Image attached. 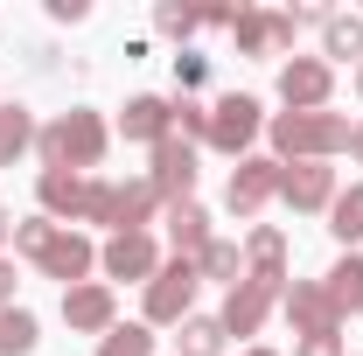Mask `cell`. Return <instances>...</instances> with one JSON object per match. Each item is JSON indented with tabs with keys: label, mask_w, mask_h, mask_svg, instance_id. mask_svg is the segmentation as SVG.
I'll use <instances>...</instances> for the list:
<instances>
[{
	"label": "cell",
	"mask_w": 363,
	"mask_h": 356,
	"mask_svg": "<svg viewBox=\"0 0 363 356\" xmlns=\"http://www.w3.org/2000/svg\"><path fill=\"white\" fill-rule=\"evenodd\" d=\"M49 14H56V21H84L91 7H84V0H49Z\"/></svg>",
	"instance_id": "1f68e13d"
},
{
	"label": "cell",
	"mask_w": 363,
	"mask_h": 356,
	"mask_svg": "<svg viewBox=\"0 0 363 356\" xmlns=\"http://www.w3.org/2000/svg\"><path fill=\"white\" fill-rule=\"evenodd\" d=\"M7 238H14V217H7V210H0V245H7Z\"/></svg>",
	"instance_id": "e575fe53"
},
{
	"label": "cell",
	"mask_w": 363,
	"mask_h": 356,
	"mask_svg": "<svg viewBox=\"0 0 363 356\" xmlns=\"http://www.w3.org/2000/svg\"><path fill=\"white\" fill-rule=\"evenodd\" d=\"M350 154H357V161H363V126H350Z\"/></svg>",
	"instance_id": "836d02e7"
},
{
	"label": "cell",
	"mask_w": 363,
	"mask_h": 356,
	"mask_svg": "<svg viewBox=\"0 0 363 356\" xmlns=\"http://www.w3.org/2000/svg\"><path fill=\"white\" fill-rule=\"evenodd\" d=\"M105 147H112V126L98 119V112H56L43 133H35V154H43V175H98V161H105Z\"/></svg>",
	"instance_id": "7a4b0ae2"
},
{
	"label": "cell",
	"mask_w": 363,
	"mask_h": 356,
	"mask_svg": "<svg viewBox=\"0 0 363 356\" xmlns=\"http://www.w3.org/2000/svg\"><path fill=\"white\" fill-rule=\"evenodd\" d=\"M196 287H203L196 259H161V272L147 279V328H182L196 314Z\"/></svg>",
	"instance_id": "5b68a950"
},
{
	"label": "cell",
	"mask_w": 363,
	"mask_h": 356,
	"mask_svg": "<svg viewBox=\"0 0 363 356\" xmlns=\"http://www.w3.org/2000/svg\"><path fill=\"white\" fill-rule=\"evenodd\" d=\"M196 272H203V279H230V287H238V279H245V252H238L230 238H210V245H203V259H196Z\"/></svg>",
	"instance_id": "4316f807"
},
{
	"label": "cell",
	"mask_w": 363,
	"mask_h": 356,
	"mask_svg": "<svg viewBox=\"0 0 363 356\" xmlns=\"http://www.w3.org/2000/svg\"><path fill=\"white\" fill-rule=\"evenodd\" d=\"M328 91H335V70L321 56H286L279 63V98L286 112H328Z\"/></svg>",
	"instance_id": "9c48e42d"
},
{
	"label": "cell",
	"mask_w": 363,
	"mask_h": 356,
	"mask_svg": "<svg viewBox=\"0 0 363 356\" xmlns=\"http://www.w3.org/2000/svg\"><path fill=\"white\" fill-rule=\"evenodd\" d=\"M272 196H279V161H272V154H245V161L230 168V182H224L230 217H259Z\"/></svg>",
	"instance_id": "ba28073f"
},
{
	"label": "cell",
	"mask_w": 363,
	"mask_h": 356,
	"mask_svg": "<svg viewBox=\"0 0 363 356\" xmlns=\"http://www.w3.org/2000/svg\"><path fill=\"white\" fill-rule=\"evenodd\" d=\"M224 321H217V314H189V321H182V335H175V356H224Z\"/></svg>",
	"instance_id": "cb8c5ba5"
},
{
	"label": "cell",
	"mask_w": 363,
	"mask_h": 356,
	"mask_svg": "<svg viewBox=\"0 0 363 356\" xmlns=\"http://www.w3.org/2000/svg\"><path fill=\"white\" fill-rule=\"evenodd\" d=\"M63 321H70L77 335H105V328L119 321V301H112V287H105V279L63 287Z\"/></svg>",
	"instance_id": "9a60e30c"
},
{
	"label": "cell",
	"mask_w": 363,
	"mask_h": 356,
	"mask_svg": "<svg viewBox=\"0 0 363 356\" xmlns=\"http://www.w3.org/2000/svg\"><path fill=\"white\" fill-rule=\"evenodd\" d=\"M119 133H126V140H147V147H161V140L175 133V98H154V91L126 98V112H119Z\"/></svg>",
	"instance_id": "2e32d148"
},
{
	"label": "cell",
	"mask_w": 363,
	"mask_h": 356,
	"mask_svg": "<svg viewBox=\"0 0 363 356\" xmlns=\"http://www.w3.org/2000/svg\"><path fill=\"white\" fill-rule=\"evenodd\" d=\"M357 98H363V63H357Z\"/></svg>",
	"instance_id": "d590c367"
},
{
	"label": "cell",
	"mask_w": 363,
	"mask_h": 356,
	"mask_svg": "<svg viewBox=\"0 0 363 356\" xmlns=\"http://www.w3.org/2000/svg\"><path fill=\"white\" fill-rule=\"evenodd\" d=\"M328 301H335V314H363V252H342L335 266H328Z\"/></svg>",
	"instance_id": "ffe728a7"
},
{
	"label": "cell",
	"mask_w": 363,
	"mask_h": 356,
	"mask_svg": "<svg viewBox=\"0 0 363 356\" xmlns=\"http://www.w3.org/2000/svg\"><path fill=\"white\" fill-rule=\"evenodd\" d=\"M279 308H286V321H294V335H335V328H342V314H335V301H328L321 279H286Z\"/></svg>",
	"instance_id": "30bf717a"
},
{
	"label": "cell",
	"mask_w": 363,
	"mask_h": 356,
	"mask_svg": "<svg viewBox=\"0 0 363 356\" xmlns=\"http://www.w3.org/2000/svg\"><path fill=\"white\" fill-rule=\"evenodd\" d=\"M328 56H335V63L357 56L363 63V14H328V21H321V63H328Z\"/></svg>",
	"instance_id": "7402d4cb"
},
{
	"label": "cell",
	"mask_w": 363,
	"mask_h": 356,
	"mask_svg": "<svg viewBox=\"0 0 363 356\" xmlns=\"http://www.w3.org/2000/svg\"><path fill=\"white\" fill-rule=\"evenodd\" d=\"M98 266H105V279H140V287H147V279L161 272V252H154L147 230H119V238H105Z\"/></svg>",
	"instance_id": "5bb4252c"
},
{
	"label": "cell",
	"mask_w": 363,
	"mask_h": 356,
	"mask_svg": "<svg viewBox=\"0 0 363 356\" xmlns=\"http://www.w3.org/2000/svg\"><path fill=\"white\" fill-rule=\"evenodd\" d=\"M175 133L196 147V140H210V105H196V98H175Z\"/></svg>",
	"instance_id": "f1b7e54d"
},
{
	"label": "cell",
	"mask_w": 363,
	"mask_h": 356,
	"mask_svg": "<svg viewBox=\"0 0 363 356\" xmlns=\"http://www.w3.org/2000/svg\"><path fill=\"white\" fill-rule=\"evenodd\" d=\"M245 272H259V279H286V230L259 223V230L245 238Z\"/></svg>",
	"instance_id": "d6986e66"
},
{
	"label": "cell",
	"mask_w": 363,
	"mask_h": 356,
	"mask_svg": "<svg viewBox=\"0 0 363 356\" xmlns=\"http://www.w3.org/2000/svg\"><path fill=\"white\" fill-rule=\"evenodd\" d=\"M14 252L43 272V279H63V287H84L91 266H98V245H91L84 230L49 223V217H21L14 223Z\"/></svg>",
	"instance_id": "6da1fadb"
},
{
	"label": "cell",
	"mask_w": 363,
	"mask_h": 356,
	"mask_svg": "<svg viewBox=\"0 0 363 356\" xmlns=\"http://www.w3.org/2000/svg\"><path fill=\"white\" fill-rule=\"evenodd\" d=\"M147 182H154V196H161V203H189V196H196V147H189L182 133H168L161 147H154Z\"/></svg>",
	"instance_id": "8fae6325"
},
{
	"label": "cell",
	"mask_w": 363,
	"mask_h": 356,
	"mask_svg": "<svg viewBox=\"0 0 363 356\" xmlns=\"http://www.w3.org/2000/svg\"><path fill=\"white\" fill-rule=\"evenodd\" d=\"M43 343V321L28 308H0V356H35Z\"/></svg>",
	"instance_id": "d4e9b609"
},
{
	"label": "cell",
	"mask_w": 363,
	"mask_h": 356,
	"mask_svg": "<svg viewBox=\"0 0 363 356\" xmlns=\"http://www.w3.org/2000/svg\"><path fill=\"white\" fill-rule=\"evenodd\" d=\"M245 356H279V350H245Z\"/></svg>",
	"instance_id": "8d00e7d4"
},
{
	"label": "cell",
	"mask_w": 363,
	"mask_h": 356,
	"mask_svg": "<svg viewBox=\"0 0 363 356\" xmlns=\"http://www.w3.org/2000/svg\"><path fill=\"white\" fill-rule=\"evenodd\" d=\"M112 189L119 182H105V175H43L35 182L49 223H105V230H112Z\"/></svg>",
	"instance_id": "277c9868"
},
{
	"label": "cell",
	"mask_w": 363,
	"mask_h": 356,
	"mask_svg": "<svg viewBox=\"0 0 363 356\" xmlns=\"http://www.w3.org/2000/svg\"><path fill=\"white\" fill-rule=\"evenodd\" d=\"M279 294H286V279H259V272H245L238 287H230V301H224V335H259L266 328V314L279 308Z\"/></svg>",
	"instance_id": "52a82bcc"
},
{
	"label": "cell",
	"mask_w": 363,
	"mask_h": 356,
	"mask_svg": "<svg viewBox=\"0 0 363 356\" xmlns=\"http://www.w3.org/2000/svg\"><path fill=\"white\" fill-rule=\"evenodd\" d=\"M294 356H350V350H342V335H301Z\"/></svg>",
	"instance_id": "4dcf8cb0"
},
{
	"label": "cell",
	"mask_w": 363,
	"mask_h": 356,
	"mask_svg": "<svg viewBox=\"0 0 363 356\" xmlns=\"http://www.w3.org/2000/svg\"><path fill=\"white\" fill-rule=\"evenodd\" d=\"M154 28H161V35H175V43H189V35L203 28V7H182V0H161V7H154Z\"/></svg>",
	"instance_id": "83f0119b"
},
{
	"label": "cell",
	"mask_w": 363,
	"mask_h": 356,
	"mask_svg": "<svg viewBox=\"0 0 363 356\" xmlns=\"http://www.w3.org/2000/svg\"><path fill=\"white\" fill-rule=\"evenodd\" d=\"M266 133V112H259V98L252 91H230V98H217L210 105V140L203 147H217V154H252V140Z\"/></svg>",
	"instance_id": "8992f818"
},
{
	"label": "cell",
	"mask_w": 363,
	"mask_h": 356,
	"mask_svg": "<svg viewBox=\"0 0 363 356\" xmlns=\"http://www.w3.org/2000/svg\"><path fill=\"white\" fill-rule=\"evenodd\" d=\"M328 230H335L342 252H357V245H363V182L335 189V203H328Z\"/></svg>",
	"instance_id": "44dd1931"
},
{
	"label": "cell",
	"mask_w": 363,
	"mask_h": 356,
	"mask_svg": "<svg viewBox=\"0 0 363 356\" xmlns=\"http://www.w3.org/2000/svg\"><path fill=\"white\" fill-rule=\"evenodd\" d=\"M0 308H14V259L0 252Z\"/></svg>",
	"instance_id": "d6a6232c"
},
{
	"label": "cell",
	"mask_w": 363,
	"mask_h": 356,
	"mask_svg": "<svg viewBox=\"0 0 363 356\" xmlns=\"http://www.w3.org/2000/svg\"><path fill=\"white\" fill-rule=\"evenodd\" d=\"M154 210H168V203L154 196V182H147V175H140V182H119V189H112V238H119V230H147Z\"/></svg>",
	"instance_id": "e0dca14e"
},
{
	"label": "cell",
	"mask_w": 363,
	"mask_h": 356,
	"mask_svg": "<svg viewBox=\"0 0 363 356\" xmlns=\"http://www.w3.org/2000/svg\"><path fill=\"white\" fill-rule=\"evenodd\" d=\"M294 28H301V14H266V7H245L230 21L238 56H279V49H294Z\"/></svg>",
	"instance_id": "7c38bea8"
},
{
	"label": "cell",
	"mask_w": 363,
	"mask_h": 356,
	"mask_svg": "<svg viewBox=\"0 0 363 356\" xmlns=\"http://www.w3.org/2000/svg\"><path fill=\"white\" fill-rule=\"evenodd\" d=\"M279 203L301 210V217L328 210V203H335V168H328V161H294V168H279Z\"/></svg>",
	"instance_id": "4fadbf2b"
},
{
	"label": "cell",
	"mask_w": 363,
	"mask_h": 356,
	"mask_svg": "<svg viewBox=\"0 0 363 356\" xmlns=\"http://www.w3.org/2000/svg\"><path fill=\"white\" fill-rule=\"evenodd\" d=\"M266 133H272V161L294 168V161H335L350 147V119L342 112H279Z\"/></svg>",
	"instance_id": "3957f363"
},
{
	"label": "cell",
	"mask_w": 363,
	"mask_h": 356,
	"mask_svg": "<svg viewBox=\"0 0 363 356\" xmlns=\"http://www.w3.org/2000/svg\"><path fill=\"white\" fill-rule=\"evenodd\" d=\"M98 356H154V328L147 321H112L98 335Z\"/></svg>",
	"instance_id": "484cf974"
},
{
	"label": "cell",
	"mask_w": 363,
	"mask_h": 356,
	"mask_svg": "<svg viewBox=\"0 0 363 356\" xmlns=\"http://www.w3.org/2000/svg\"><path fill=\"white\" fill-rule=\"evenodd\" d=\"M203 77H210V63L182 49V56H175V84H182V91H196V84H203Z\"/></svg>",
	"instance_id": "f546056e"
},
{
	"label": "cell",
	"mask_w": 363,
	"mask_h": 356,
	"mask_svg": "<svg viewBox=\"0 0 363 356\" xmlns=\"http://www.w3.org/2000/svg\"><path fill=\"white\" fill-rule=\"evenodd\" d=\"M35 133H43V126H35V112H28V105H0V168H7V161H21V154L35 147Z\"/></svg>",
	"instance_id": "603a6c76"
},
{
	"label": "cell",
	"mask_w": 363,
	"mask_h": 356,
	"mask_svg": "<svg viewBox=\"0 0 363 356\" xmlns=\"http://www.w3.org/2000/svg\"><path fill=\"white\" fill-rule=\"evenodd\" d=\"M161 223H168V238H175V259H203V245L217 238V230H210V210H203L196 196H189V203H168Z\"/></svg>",
	"instance_id": "ac0fdd59"
}]
</instances>
